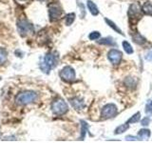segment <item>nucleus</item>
<instances>
[{"mask_svg": "<svg viewBox=\"0 0 152 143\" xmlns=\"http://www.w3.org/2000/svg\"><path fill=\"white\" fill-rule=\"evenodd\" d=\"M7 58H8V52L5 49H3V48H0V64H4L7 61Z\"/></svg>", "mask_w": 152, "mask_h": 143, "instance_id": "13", "label": "nucleus"}, {"mask_svg": "<svg viewBox=\"0 0 152 143\" xmlns=\"http://www.w3.org/2000/svg\"><path fill=\"white\" fill-rule=\"evenodd\" d=\"M60 77L66 82H71L75 79V72L70 66H66L60 72Z\"/></svg>", "mask_w": 152, "mask_h": 143, "instance_id": "7", "label": "nucleus"}, {"mask_svg": "<svg viewBox=\"0 0 152 143\" xmlns=\"http://www.w3.org/2000/svg\"><path fill=\"white\" fill-rule=\"evenodd\" d=\"M140 118H141V114L140 113H136L134 116H131L129 119L127 120V123L128 124H133V123H136L140 120Z\"/></svg>", "mask_w": 152, "mask_h": 143, "instance_id": "18", "label": "nucleus"}, {"mask_svg": "<svg viewBox=\"0 0 152 143\" xmlns=\"http://www.w3.org/2000/svg\"><path fill=\"white\" fill-rule=\"evenodd\" d=\"M15 2L19 5H25L31 2V0H15Z\"/></svg>", "mask_w": 152, "mask_h": 143, "instance_id": "25", "label": "nucleus"}, {"mask_svg": "<svg viewBox=\"0 0 152 143\" xmlns=\"http://www.w3.org/2000/svg\"><path fill=\"white\" fill-rule=\"evenodd\" d=\"M87 5H88V8L89 10L90 13H91L92 15H97V14L99 13V10H98L97 6L92 1L88 0V1L87 2Z\"/></svg>", "mask_w": 152, "mask_h": 143, "instance_id": "11", "label": "nucleus"}, {"mask_svg": "<svg viewBox=\"0 0 152 143\" xmlns=\"http://www.w3.org/2000/svg\"><path fill=\"white\" fill-rule=\"evenodd\" d=\"M142 12L146 13L147 15H152V3L149 1H146L144 5H142Z\"/></svg>", "mask_w": 152, "mask_h": 143, "instance_id": "12", "label": "nucleus"}, {"mask_svg": "<svg viewBox=\"0 0 152 143\" xmlns=\"http://www.w3.org/2000/svg\"><path fill=\"white\" fill-rule=\"evenodd\" d=\"M57 63V55L54 54H47L44 57V59L40 63V69L46 74H49L50 71L54 68Z\"/></svg>", "mask_w": 152, "mask_h": 143, "instance_id": "2", "label": "nucleus"}, {"mask_svg": "<svg viewBox=\"0 0 152 143\" xmlns=\"http://www.w3.org/2000/svg\"><path fill=\"white\" fill-rule=\"evenodd\" d=\"M122 44H123V47H124V50L126 51V54H128V55L133 54V49H132V47H131V45H130L127 41H123Z\"/></svg>", "mask_w": 152, "mask_h": 143, "instance_id": "17", "label": "nucleus"}, {"mask_svg": "<svg viewBox=\"0 0 152 143\" xmlns=\"http://www.w3.org/2000/svg\"><path fill=\"white\" fill-rule=\"evenodd\" d=\"M100 36H101L100 32H92L89 35L88 37H89L90 40H96V39H98V38H100Z\"/></svg>", "mask_w": 152, "mask_h": 143, "instance_id": "22", "label": "nucleus"}, {"mask_svg": "<svg viewBox=\"0 0 152 143\" xmlns=\"http://www.w3.org/2000/svg\"><path fill=\"white\" fill-rule=\"evenodd\" d=\"M104 20H106V22L107 23V25L109 26V27H111L112 29H113V30L114 31H116L117 32H119V33H120V35H123V32H122V31L120 30V29H119L116 25H115V24H114L111 20H108V19L107 18H106V19H104Z\"/></svg>", "mask_w": 152, "mask_h": 143, "instance_id": "19", "label": "nucleus"}, {"mask_svg": "<svg viewBox=\"0 0 152 143\" xmlns=\"http://www.w3.org/2000/svg\"><path fill=\"white\" fill-rule=\"evenodd\" d=\"M145 113L152 114V100L147 103V105L145 106Z\"/></svg>", "mask_w": 152, "mask_h": 143, "instance_id": "23", "label": "nucleus"}, {"mask_svg": "<svg viewBox=\"0 0 152 143\" xmlns=\"http://www.w3.org/2000/svg\"><path fill=\"white\" fill-rule=\"evenodd\" d=\"M38 95L36 93L31 92V91H26V92L19 93L15 97V102L18 105H28L34 102L37 99Z\"/></svg>", "mask_w": 152, "mask_h": 143, "instance_id": "1", "label": "nucleus"}, {"mask_svg": "<svg viewBox=\"0 0 152 143\" xmlns=\"http://www.w3.org/2000/svg\"><path fill=\"white\" fill-rule=\"evenodd\" d=\"M100 44L102 45H108V46H113L115 45V43H114V41L112 40L111 37H106V38H103V39L99 40L98 41Z\"/></svg>", "mask_w": 152, "mask_h": 143, "instance_id": "15", "label": "nucleus"}, {"mask_svg": "<svg viewBox=\"0 0 152 143\" xmlns=\"http://www.w3.org/2000/svg\"><path fill=\"white\" fill-rule=\"evenodd\" d=\"M17 30L21 35L26 36L28 33L33 32V26L27 19H18L17 20Z\"/></svg>", "mask_w": 152, "mask_h": 143, "instance_id": "4", "label": "nucleus"}, {"mask_svg": "<svg viewBox=\"0 0 152 143\" xmlns=\"http://www.w3.org/2000/svg\"><path fill=\"white\" fill-rule=\"evenodd\" d=\"M118 113V109L116 107L115 104L113 103H109L107 104L102 109V112H101V116H103V118H110L115 116Z\"/></svg>", "mask_w": 152, "mask_h": 143, "instance_id": "5", "label": "nucleus"}, {"mask_svg": "<svg viewBox=\"0 0 152 143\" xmlns=\"http://www.w3.org/2000/svg\"><path fill=\"white\" fill-rule=\"evenodd\" d=\"M62 13H63V10L57 4H51L49 6V16L51 21L58 20L61 18Z\"/></svg>", "mask_w": 152, "mask_h": 143, "instance_id": "6", "label": "nucleus"}, {"mask_svg": "<svg viewBox=\"0 0 152 143\" xmlns=\"http://www.w3.org/2000/svg\"><path fill=\"white\" fill-rule=\"evenodd\" d=\"M149 123H150V117H148V116L145 117V118L142 120V126H146V125H148Z\"/></svg>", "mask_w": 152, "mask_h": 143, "instance_id": "24", "label": "nucleus"}, {"mask_svg": "<svg viewBox=\"0 0 152 143\" xmlns=\"http://www.w3.org/2000/svg\"><path fill=\"white\" fill-rule=\"evenodd\" d=\"M128 129V123L126 124H124V125H120L118 128H116V130H115V133L116 135H120V133H122L123 132H125Z\"/></svg>", "mask_w": 152, "mask_h": 143, "instance_id": "21", "label": "nucleus"}, {"mask_svg": "<svg viewBox=\"0 0 152 143\" xmlns=\"http://www.w3.org/2000/svg\"><path fill=\"white\" fill-rule=\"evenodd\" d=\"M145 59H146V60H148V61H152V50L149 51V52L146 54V55H145Z\"/></svg>", "mask_w": 152, "mask_h": 143, "instance_id": "26", "label": "nucleus"}, {"mask_svg": "<svg viewBox=\"0 0 152 143\" xmlns=\"http://www.w3.org/2000/svg\"><path fill=\"white\" fill-rule=\"evenodd\" d=\"M74 19H75V13H69L68 15L66 16V25H71L72 24V22L74 21Z\"/></svg>", "mask_w": 152, "mask_h": 143, "instance_id": "20", "label": "nucleus"}, {"mask_svg": "<svg viewBox=\"0 0 152 143\" xmlns=\"http://www.w3.org/2000/svg\"><path fill=\"white\" fill-rule=\"evenodd\" d=\"M138 136L142 139H145V138H148L150 136V131L147 130V129H142L138 132Z\"/></svg>", "mask_w": 152, "mask_h": 143, "instance_id": "14", "label": "nucleus"}, {"mask_svg": "<svg viewBox=\"0 0 152 143\" xmlns=\"http://www.w3.org/2000/svg\"><path fill=\"white\" fill-rule=\"evenodd\" d=\"M51 110L53 114H57V116H62V114H65L69 111V106L63 99L57 98L52 102Z\"/></svg>", "mask_w": 152, "mask_h": 143, "instance_id": "3", "label": "nucleus"}, {"mask_svg": "<svg viewBox=\"0 0 152 143\" xmlns=\"http://www.w3.org/2000/svg\"><path fill=\"white\" fill-rule=\"evenodd\" d=\"M126 140H137V138L136 137H134V136H126Z\"/></svg>", "mask_w": 152, "mask_h": 143, "instance_id": "27", "label": "nucleus"}, {"mask_svg": "<svg viewBox=\"0 0 152 143\" xmlns=\"http://www.w3.org/2000/svg\"><path fill=\"white\" fill-rule=\"evenodd\" d=\"M141 13V9H140V6L138 5L137 3H134L132 4L130 8H129V12H128V14H129L130 17H135L137 15H140Z\"/></svg>", "mask_w": 152, "mask_h": 143, "instance_id": "10", "label": "nucleus"}, {"mask_svg": "<svg viewBox=\"0 0 152 143\" xmlns=\"http://www.w3.org/2000/svg\"><path fill=\"white\" fill-rule=\"evenodd\" d=\"M0 80H1V78H0Z\"/></svg>", "mask_w": 152, "mask_h": 143, "instance_id": "29", "label": "nucleus"}, {"mask_svg": "<svg viewBox=\"0 0 152 143\" xmlns=\"http://www.w3.org/2000/svg\"><path fill=\"white\" fill-rule=\"evenodd\" d=\"M107 57H108V60L110 61L112 64L117 65L121 62L123 58V54H122V52H120L117 49H111L108 52Z\"/></svg>", "mask_w": 152, "mask_h": 143, "instance_id": "8", "label": "nucleus"}, {"mask_svg": "<svg viewBox=\"0 0 152 143\" xmlns=\"http://www.w3.org/2000/svg\"><path fill=\"white\" fill-rule=\"evenodd\" d=\"M70 104L75 110H81L85 107V103L82 99H80L78 97H74L70 99Z\"/></svg>", "mask_w": 152, "mask_h": 143, "instance_id": "9", "label": "nucleus"}, {"mask_svg": "<svg viewBox=\"0 0 152 143\" xmlns=\"http://www.w3.org/2000/svg\"><path fill=\"white\" fill-rule=\"evenodd\" d=\"M133 40H134V42H136L137 44H139V45L144 44V43L145 42V37H142L141 35H139V33H136V35H133Z\"/></svg>", "mask_w": 152, "mask_h": 143, "instance_id": "16", "label": "nucleus"}, {"mask_svg": "<svg viewBox=\"0 0 152 143\" xmlns=\"http://www.w3.org/2000/svg\"><path fill=\"white\" fill-rule=\"evenodd\" d=\"M39 1H41V2H42V1H45V0H39Z\"/></svg>", "mask_w": 152, "mask_h": 143, "instance_id": "28", "label": "nucleus"}]
</instances>
